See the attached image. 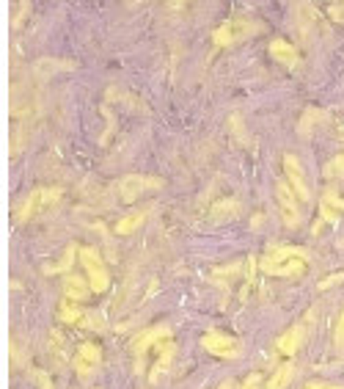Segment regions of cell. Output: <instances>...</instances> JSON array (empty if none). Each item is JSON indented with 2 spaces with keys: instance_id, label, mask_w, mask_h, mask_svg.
<instances>
[{
  "instance_id": "obj_15",
  "label": "cell",
  "mask_w": 344,
  "mask_h": 389,
  "mask_svg": "<svg viewBox=\"0 0 344 389\" xmlns=\"http://www.w3.org/2000/svg\"><path fill=\"white\" fill-rule=\"evenodd\" d=\"M146 221V213H130L116 224V235H136Z\"/></svg>"
},
{
  "instance_id": "obj_19",
  "label": "cell",
  "mask_w": 344,
  "mask_h": 389,
  "mask_svg": "<svg viewBox=\"0 0 344 389\" xmlns=\"http://www.w3.org/2000/svg\"><path fill=\"white\" fill-rule=\"evenodd\" d=\"M289 379H292V365H281V367L275 370V376L270 379V384L265 389H284Z\"/></svg>"
},
{
  "instance_id": "obj_21",
  "label": "cell",
  "mask_w": 344,
  "mask_h": 389,
  "mask_svg": "<svg viewBox=\"0 0 344 389\" xmlns=\"http://www.w3.org/2000/svg\"><path fill=\"white\" fill-rule=\"evenodd\" d=\"M58 70H72V64H53L50 58H44L39 67H36V72L42 75V78H50L53 72H58Z\"/></svg>"
},
{
  "instance_id": "obj_8",
  "label": "cell",
  "mask_w": 344,
  "mask_h": 389,
  "mask_svg": "<svg viewBox=\"0 0 344 389\" xmlns=\"http://www.w3.org/2000/svg\"><path fill=\"white\" fill-rule=\"evenodd\" d=\"M284 168H286V182L292 185L297 199L300 202H311V188H309V180H306V171H303L300 160L295 155H284Z\"/></svg>"
},
{
  "instance_id": "obj_26",
  "label": "cell",
  "mask_w": 344,
  "mask_h": 389,
  "mask_svg": "<svg viewBox=\"0 0 344 389\" xmlns=\"http://www.w3.org/2000/svg\"><path fill=\"white\" fill-rule=\"evenodd\" d=\"M33 379L39 381V387H42V389H53V381H50V376H47V373L36 370V373H33Z\"/></svg>"
},
{
  "instance_id": "obj_17",
  "label": "cell",
  "mask_w": 344,
  "mask_h": 389,
  "mask_svg": "<svg viewBox=\"0 0 344 389\" xmlns=\"http://www.w3.org/2000/svg\"><path fill=\"white\" fill-rule=\"evenodd\" d=\"M240 213V202L237 199H226V202H218L212 207V219H234Z\"/></svg>"
},
{
  "instance_id": "obj_30",
  "label": "cell",
  "mask_w": 344,
  "mask_h": 389,
  "mask_svg": "<svg viewBox=\"0 0 344 389\" xmlns=\"http://www.w3.org/2000/svg\"><path fill=\"white\" fill-rule=\"evenodd\" d=\"M97 389H99V387H97Z\"/></svg>"
},
{
  "instance_id": "obj_12",
  "label": "cell",
  "mask_w": 344,
  "mask_h": 389,
  "mask_svg": "<svg viewBox=\"0 0 344 389\" xmlns=\"http://www.w3.org/2000/svg\"><path fill=\"white\" fill-rule=\"evenodd\" d=\"M303 340H306V328H303V326H292L289 331H284V334L275 340V348H278L284 356H295L297 348L303 345Z\"/></svg>"
},
{
  "instance_id": "obj_2",
  "label": "cell",
  "mask_w": 344,
  "mask_h": 389,
  "mask_svg": "<svg viewBox=\"0 0 344 389\" xmlns=\"http://www.w3.org/2000/svg\"><path fill=\"white\" fill-rule=\"evenodd\" d=\"M80 262H83V268H85V279H88L91 290H94V293H105V290L110 287V273H108V265L102 262V257H99L94 248L83 246V248H80Z\"/></svg>"
},
{
  "instance_id": "obj_14",
  "label": "cell",
  "mask_w": 344,
  "mask_h": 389,
  "mask_svg": "<svg viewBox=\"0 0 344 389\" xmlns=\"http://www.w3.org/2000/svg\"><path fill=\"white\" fill-rule=\"evenodd\" d=\"M174 356H177V345L168 340V342H163L160 345V359H157V367H154V373H151V384H157L163 376H168V370H171V365H174Z\"/></svg>"
},
{
  "instance_id": "obj_11",
  "label": "cell",
  "mask_w": 344,
  "mask_h": 389,
  "mask_svg": "<svg viewBox=\"0 0 344 389\" xmlns=\"http://www.w3.org/2000/svg\"><path fill=\"white\" fill-rule=\"evenodd\" d=\"M270 56H273L281 67H286V70H297V64H300L297 47H292L286 39H275V42H270Z\"/></svg>"
},
{
  "instance_id": "obj_9",
  "label": "cell",
  "mask_w": 344,
  "mask_h": 389,
  "mask_svg": "<svg viewBox=\"0 0 344 389\" xmlns=\"http://www.w3.org/2000/svg\"><path fill=\"white\" fill-rule=\"evenodd\" d=\"M168 340H171V326H151V328L140 331L136 340H133V354H136V359H138V367H140V359H143V354H146L149 348L163 345V342H168Z\"/></svg>"
},
{
  "instance_id": "obj_28",
  "label": "cell",
  "mask_w": 344,
  "mask_h": 389,
  "mask_svg": "<svg viewBox=\"0 0 344 389\" xmlns=\"http://www.w3.org/2000/svg\"><path fill=\"white\" fill-rule=\"evenodd\" d=\"M306 389H344V387H336V384H325V381H311V384H306Z\"/></svg>"
},
{
  "instance_id": "obj_16",
  "label": "cell",
  "mask_w": 344,
  "mask_h": 389,
  "mask_svg": "<svg viewBox=\"0 0 344 389\" xmlns=\"http://www.w3.org/2000/svg\"><path fill=\"white\" fill-rule=\"evenodd\" d=\"M74 254H80V248H77L74 243H69L67 251H64V257H61L56 265H47L44 273H67L69 268H72V262H74Z\"/></svg>"
},
{
  "instance_id": "obj_1",
  "label": "cell",
  "mask_w": 344,
  "mask_h": 389,
  "mask_svg": "<svg viewBox=\"0 0 344 389\" xmlns=\"http://www.w3.org/2000/svg\"><path fill=\"white\" fill-rule=\"evenodd\" d=\"M309 251L306 248H295V246H284V248H275L270 257H265L262 268L268 273L275 276H300L309 265Z\"/></svg>"
},
{
  "instance_id": "obj_20",
  "label": "cell",
  "mask_w": 344,
  "mask_h": 389,
  "mask_svg": "<svg viewBox=\"0 0 344 389\" xmlns=\"http://www.w3.org/2000/svg\"><path fill=\"white\" fill-rule=\"evenodd\" d=\"M325 177H328V180H344V155L334 157V160L325 166Z\"/></svg>"
},
{
  "instance_id": "obj_25",
  "label": "cell",
  "mask_w": 344,
  "mask_h": 389,
  "mask_svg": "<svg viewBox=\"0 0 344 389\" xmlns=\"http://www.w3.org/2000/svg\"><path fill=\"white\" fill-rule=\"evenodd\" d=\"M344 282V271L342 273H334V276H328V279H322L320 282V290H328V287H334V285H342Z\"/></svg>"
},
{
  "instance_id": "obj_4",
  "label": "cell",
  "mask_w": 344,
  "mask_h": 389,
  "mask_svg": "<svg viewBox=\"0 0 344 389\" xmlns=\"http://www.w3.org/2000/svg\"><path fill=\"white\" fill-rule=\"evenodd\" d=\"M256 28H259V25H254L251 19H229V22H223L220 28H215L212 42H215L218 47H231V45L248 39Z\"/></svg>"
},
{
  "instance_id": "obj_23",
  "label": "cell",
  "mask_w": 344,
  "mask_h": 389,
  "mask_svg": "<svg viewBox=\"0 0 344 389\" xmlns=\"http://www.w3.org/2000/svg\"><path fill=\"white\" fill-rule=\"evenodd\" d=\"M334 345H336V351H339V354H344V310H342V315H339V323H336Z\"/></svg>"
},
{
  "instance_id": "obj_7",
  "label": "cell",
  "mask_w": 344,
  "mask_h": 389,
  "mask_svg": "<svg viewBox=\"0 0 344 389\" xmlns=\"http://www.w3.org/2000/svg\"><path fill=\"white\" fill-rule=\"evenodd\" d=\"M72 365H74V373H77L80 379L94 376V373L99 370V365H102V351H99V345H94V342H83V345L77 348Z\"/></svg>"
},
{
  "instance_id": "obj_27",
  "label": "cell",
  "mask_w": 344,
  "mask_h": 389,
  "mask_svg": "<svg viewBox=\"0 0 344 389\" xmlns=\"http://www.w3.org/2000/svg\"><path fill=\"white\" fill-rule=\"evenodd\" d=\"M243 389H262V376H251V379L243 384Z\"/></svg>"
},
{
  "instance_id": "obj_6",
  "label": "cell",
  "mask_w": 344,
  "mask_h": 389,
  "mask_svg": "<svg viewBox=\"0 0 344 389\" xmlns=\"http://www.w3.org/2000/svg\"><path fill=\"white\" fill-rule=\"evenodd\" d=\"M202 345H204V351H209L212 356H220V359H237L243 354V342L237 337H229V334H220V331L204 334Z\"/></svg>"
},
{
  "instance_id": "obj_10",
  "label": "cell",
  "mask_w": 344,
  "mask_h": 389,
  "mask_svg": "<svg viewBox=\"0 0 344 389\" xmlns=\"http://www.w3.org/2000/svg\"><path fill=\"white\" fill-rule=\"evenodd\" d=\"M163 182L154 180V177H143V174H127L122 182H119V196L122 202H136L138 196H143V191L149 188H160Z\"/></svg>"
},
{
  "instance_id": "obj_22",
  "label": "cell",
  "mask_w": 344,
  "mask_h": 389,
  "mask_svg": "<svg viewBox=\"0 0 344 389\" xmlns=\"http://www.w3.org/2000/svg\"><path fill=\"white\" fill-rule=\"evenodd\" d=\"M80 326L94 328V331H102V317H99L97 312H85V315H83V320H80Z\"/></svg>"
},
{
  "instance_id": "obj_29",
  "label": "cell",
  "mask_w": 344,
  "mask_h": 389,
  "mask_svg": "<svg viewBox=\"0 0 344 389\" xmlns=\"http://www.w3.org/2000/svg\"><path fill=\"white\" fill-rule=\"evenodd\" d=\"M218 389H234V384H231V381H223V384H220Z\"/></svg>"
},
{
  "instance_id": "obj_3",
  "label": "cell",
  "mask_w": 344,
  "mask_h": 389,
  "mask_svg": "<svg viewBox=\"0 0 344 389\" xmlns=\"http://www.w3.org/2000/svg\"><path fill=\"white\" fill-rule=\"evenodd\" d=\"M58 202H61V191H58V188H36V191H31L28 199L19 205L17 221L25 224L31 216H36V213H42V210H47V207H53V205H58Z\"/></svg>"
},
{
  "instance_id": "obj_5",
  "label": "cell",
  "mask_w": 344,
  "mask_h": 389,
  "mask_svg": "<svg viewBox=\"0 0 344 389\" xmlns=\"http://www.w3.org/2000/svg\"><path fill=\"white\" fill-rule=\"evenodd\" d=\"M275 202H278V213H281V219H284V224L286 227H300V221H303V216H300V207H297V193L292 191V185L289 182H275Z\"/></svg>"
},
{
  "instance_id": "obj_13",
  "label": "cell",
  "mask_w": 344,
  "mask_h": 389,
  "mask_svg": "<svg viewBox=\"0 0 344 389\" xmlns=\"http://www.w3.org/2000/svg\"><path fill=\"white\" fill-rule=\"evenodd\" d=\"M88 293H94L91 285H88V279L74 276V273H67V279H64V296H67V301H74V304H77V301H85Z\"/></svg>"
},
{
  "instance_id": "obj_24",
  "label": "cell",
  "mask_w": 344,
  "mask_h": 389,
  "mask_svg": "<svg viewBox=\"0 0 344 389\" xmlns=\"http://www.w3.org/2000/svg\"><path fill=\"white\" fill-rule=\"evenodd\" d=\"M325 205H328V207H334V210H339V213L344 210V199L342 196H336L334 191H328V193H325Z\"/></svg>"
},
{
  "instance_id": "obj_18",
  "label": "cell",
  "mask_w": 344,
  "mask_h": 389,
  "mask_svg": "<svg viewBox=\"0 0 344 389\" xmlns=\"http://www.w3.org/2000/svg\"><path fill=\"white\" fill-rule=\"evenodd\" d=\"M83 315H85V312L80 310L74 301H64V304H61V312H58L61 323H74V326L83 320Z\"/></svg>"
}]
</instances>
